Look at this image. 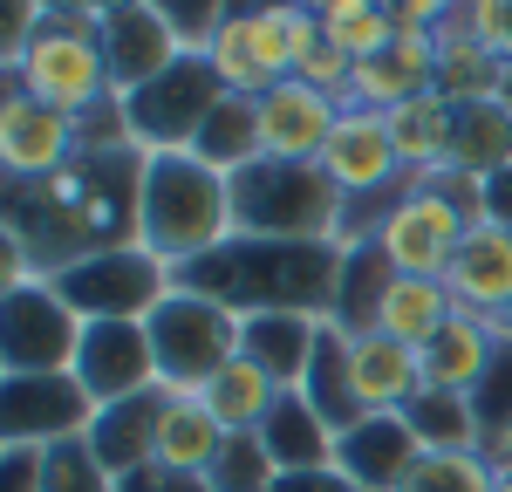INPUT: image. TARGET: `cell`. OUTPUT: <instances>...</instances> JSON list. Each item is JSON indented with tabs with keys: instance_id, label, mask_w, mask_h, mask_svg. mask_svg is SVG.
Returning <instances> with one entry per match:
<instances>
[{
	"instance_id": "1",
	"label": "cell",
	"mask_w": 512,
	"mask_h": 492,
	"mask_svg": "<svg viewBox=\"0 0 512 492\" xmlns=\"http://www.w3.org/2000/svg\"><path fill=\"white\" fill-rule=\"evenodd\" d=\"M335 274H342V246L335 240H246V233H233L219 253L192 260L178 281L226 301L246 322V315H274V308L328 315Z\"/></svg>"
},
{
	"instance_id": "2",
	"label": "cell",
	"mask_w": 512,
	"mask_h": 492,
	"mask_svg": "<svg viewBox=\"0 0 512 492\" xmlns=\"http://www.w3.org/2000/svg\"><path fill=\"white\" fill-rule=\"evenodd\" d=\"M137 240L178 274L233 240V178L192 151H158L137 178Z\"/></svg>"
},
{
	"instance_id": "3",
	"label": "cell",
	"mask_w": 512,
	"mask_h": 492,
	"mask_svg": "<svg viewBox=\"0 0 512 492\" xmlns=\"http://www.w3.org/2000/svg\"><path fill=\"white\" fill-rule=\"evenodd\" d=\"M0 82L7 89H28L48 110H69V117H103L117 110V82H110V55H103V28L96 14H48L28 48L14 62H0Z\"/></svg>"
},
{
	"instance_id": "4",
	"label": "cell",
	"mask_w": 512,
	"mask_h": 492,
	"mask_svg": "<svg viewBox=\"0 0 512 492\" xmlns=\"http://www.w3.org/2000/svg\"><path fill=\"white\" fill-rule=\"evenodd\" d=\"M321 14L301 0H260V7H233L212 41L198 48L212 62V76L226 82L233 96H267L274 82H287L308 55L321 48Z\"/></svg>"
},
{
	"instance_id": "5",
	"label": "cell",
	"mask_w": 512,
	"mask_h": 492,
	"mask_svg": "<svg viewBox=\"0 0 512 492\" xmlns=\"http://www.w3.org/2000/svg\"><path fill=\"white\" fill-rule=\"evenodd\" d=\"M342 185L321 164L260 158L233 171V233L246 240H335L342 246Z\"/></svg>"
},
{
	"instance_id": "6",
	"label": "cell",
	"mask_w": 512,
	"mask_h": 492,
	"mask_svg": "<svg viewBox=\"0 0 512 492\" xmlns=\"http://www.w3.org/2000/svg\"><path fill=\"white\" fill-rule=\"evenodd\" d=\"M48 281L69 294L82 322H151L164 308V294L178 287V267L158 260L144 240L103 246V253H82L69 267H55Z\"/></svg>"
},
{
	"instance_id": "7",
	"label": "cell",
	"mask_w": 512,
	"mask_h": 492,
	"mask_svg": "<svg viewBox=\"0 0 512 492\" xmlns=\"http://www.w3.org/2000/svg\"><path fill=\"white\" fill-rule=\"evenodd\" d=\"M144 328H151L158 383H171V390H192V397L239 356V315L226 308V301H212V294L185 287V281L164 294V308H158Z\"/></svg>"
},
{
	"instance_id": "8",
	"label": "cell",
	"mask_w": 512,
	"mask_h": 492,
	"mask_svg": "<svg viewBox=\"0 0 512 492\" xmlns=\"http://www.w3.org/2000/svg\"><path fill=\"white\" fill-rule=\"evenodd\" d=\"M82 315L69 308V294L28 274V281L0 287V376H55V369H76L82 349Z\"/></svg>"
},
{
	"instance_id": "9",
	"label": "cell",
	"mask_w": 512,
	"mask_h": 492,
	"mask_svg": "<svg viewBox=\"0 0 512 492\" xmlns=\"http://www.w3.org/2000/svg\"><path fill=\"white\" fill-rule=\"evenodd\" d=\"M219 96H226V82L212 76V62L205 55H178L164 76H151L144 89H130L117 110H123V137L144 151V158H158V151H192L205 117L219 110Z\"/></svg>"
},
{
	"instance_id": "10",
	"label": "cell",
	"mask_w": 512,
	"mask_h": 492,
	"mask_svg": "<svg viewBox=\"0 0 512 492\" xmlns=\"http://www.w3.org/2000/svg\"><path fill=\"white\" fill-rule=\"evenodd\" d=\"M472 226H478V219H472V212H465L458 199H451V192H437V185H424V178H417V185H410V192L390 205V219H383L376 246L390 253L396 274H417V281H444Z\"/></svg>"
},
{
	"instance_id": "11",
	"label": "cell",
	"mask_w": 512,
	"mask_h": 492,
	"mask_svg": "<svg viewBox=\"0 0 512 492\" xmlns=\"http://www.w3.org/2000/svg\"><path fill=\"white\" fill-rule=\"evenodd\" d=\"M82 151H89V123L82 117L48 110L28 89L0 82V171H7V185H41V178L69 171Z\"/></svg>"
},
{
	"instance_id": "12",
	"label": "cell",
	"mask_w": 512,
	"mask_h": 492,
	"mask_svg": "<svg viewBox=\"0 0 512 492\" xmlns=\"http://www.w3.org/2000/svg\"><path fill=\"white\" fill-rule=\"evenodd\" d=\"M96 424V397L76 383V369L55 376H0V445H76Z\"/></svg>"
},
{
	"instance_id": "13",
	"label": "cell",
	"mask_w": 512,
	"mask_h": 492,
	"mask_svg": "<svg viewBox=\"0 0 512 492\" xmlns=\"http://www.w3.org/2000/svg\"><path fill=\"white\" fill-rule=\"evenodd\" d=\"M321 171L342 185V199H396V192L417 185V178L403 171V158H396L383 110H342L328 151H321Z\"/></svg>"
},
{
	"instance_id": "14",
	"label": "cell",
	"mask_w": 512,
	"mask_h": 492,
	"mask_svg": "<svg viewBox=\"0 0 512 492\" xmlns=\"http://www.w3.org/2000/svg\"><path fill=\"white\" fill-rule=\"evenodd\" d=\"M76 383L103 404H123L137 390L158 383V356H151V328L144 322H89L76 349Z\"/></svg>"
},
{
	"instance_id": "15",
	"label": "cell",
	"mask_w": 512,
	"mask_h": 492,
	"mask_svg": "<svg viewBox=\"0 0 512 492\" xmlns=\"http://www.w3.org/2000/svg\"><path fill=\"white\" fill-rule=\"evenodd\" d=\"M96 28H103V55H110V82H117V96L144 89V82L164 76L178 55H192V41L178 35L151 0H130V7H117V14H103Z\"/></svg>"
},
{
	"instance_id": "16",
	"label": "cell",
	"mask_w": 512,
	"mask_h": 492,
	"mask_svg": "<svg viewBox=\"0 0 512 492\" xmlns=\"http://www.w3.org/2000/svg\"><path fill=\"white\" fill-rule=\"evenodd\" d=\"M342 110H349V103L321 96L315 82H301V76L274 82V89L260 96V137H267V158L321 164V151H328V137H335Z\"/></svg>"
},
{
	"instance_id": "17",
	"label": "cell",
	"mask_w": 512,
	"mask_h": 492,
	"mask_svg": "<svg viewBox=\"0 0 512 492\" xmlns=\"http://www.w3.org/2000/svg\"><path fill=\"white\" fill-rule=\"evenodd\" d=\"M335 465H342L362 492H403L410 472L424 465V445H417V431L403 424V410H376V417H362L355 431L335 438Z\"/></svg>"
},
{
	"instance_id": "18",
	"label": "cell",
	"mask_w": 512,
	"mask_h": 492,
	"mask_svg": "<svg viewBox=\"0 0 512 492\" xmlns=\"http://www.w3.org/2000/svg\"><path fill=\"white\" fill-rule=\"evenodd\" d=\"M424 89H437V28H403L376 62H355L349 110H396Z\"/></svg>"
},
{
	"instance_id": "19",
	"label": "cell",
	"mask_w": 512,
	"mask_h": 492,
	"mask_svg": "<svg viewBox=\"0 0 512 492\" xmlns=\"http://www.w3.org/2000/svg\"><path fill=\"white\" fill-rule=\"evenodd\" d=\"M444 287H451L458 308L506 322V315H512V233H506V226L478 219L472 233H465V246H458V260H451Z\"/></svg>"
},
{
	"instance_id": "20",
	"label": "cell",
	"mask_w": 512,
	"mask_h": 492,
	"mask_svg": "<svg viewBox=\"0 0 512 492\" xmlns=\"http://www.w3.org/2000/svg\"><path fill=\"white\" fill-rule=\"evenodd\" d=\"M499 349H506V328L492 322V315L458 308V315L424 342V390H458V397H472Z\"/></svg>"
},
{
	"instance_id": "21",
	"label": "cell",
	"mask_w": 512,
	"mask_h": 492,
	"mask_svg": "<svg viewBox=\"0 0 512 492\" xmlns=\"http://www.w3.org/2000/svg\"><path fill=\"white\" fill-rule=\"evenodd\" d=\"M171 383H151V390H137V397H123V404H103L96 410V424H89V451L103 458V472L123 479V472H137V465H151V451H158V424L164 410H171Z\"/></svg>"
},
{
	"instance_id": "22",
	"label": "cell",
	"mask_w": 512,
	"mask_h": 492,
	"mask_svg": "<svg viewBox=\"0 0 512 492\" xmlns=\"http://www.w3.org/2000/svg\"><path fill=\"white\" fill-rule=\"evenodd\" d=\"M321 322H328V315H308V308L246 315V322H239V356H253L280 390H301V376H308V363H315Z\"/></svg>"
},
{
	"instance_id": "23",
	"label": "cell",
	"mask_w": 512,
	"mask_h": 492,
	"mask_svg": "<svg viewBox=\"0 0 512 492\" xmlns=\"http://www.w3.org/2000/svg\"><path fill=\"white\" fill-rule=\"evenodd\" d=\"M383 123H390V144H396V158H403L410 178H431V171L451 164V144H458V103L451 96L424 89V96L383 110Z\"/></svg>"
},
{
	"instance_id": "24",
	"label": "cell",
	"mask_w": 512,
	"mask_h": 492,
	"mask_svg": "<svg viewBox=\"0 0 512 492\" xmlns=\"http://www.w3.org/2000/svg\"><path fill=\"white\" fill-rule=\"evenodd\" d=\"M301 397L321 410V424L342 438V431H355L369 410H362V397H355V335L335 322H321V342H315V363H308V376H301Z\"/></svg>"
},
{
	"instance_id": "25",
	"label": "cell",
	"mask_w": 512,
	"mask_h": 492,
	"mask_svg": "<svg viewBox=\"0 0 512 492\" xmlns=\"http://www.w3.org/2000/svg\"><path fill=\"white\" fill-rule=\"evenodd\" d=\"M424 390V356L403 349L390 335H355V397L362 410H410Z\"/></svg>"
},
{
	"instance_id": "26",
	"label": "cell",
	"mask_w": 512,
	"mask_h": 492,
	"mask_svg": "<svg viewBox=\"0 0 512 492\" xmlns=\"http://www.w3.org/2000/svg\"><path fill=\"white\" fill-rule=\"evenodd\" d=\"M260 445H267V458H274L280 472H321V465H335V431L321 424V410L301 390H280V404L260 424Z\"/></svg>"
},
{
	"instance_id": "27",
	"label": "cell",
	"mask_w": 512,
	"mask_h": 492,
	"mask_svg": "<svg viewBox=\"0 0 512 492\" xmlns=\"http://www.w3.org/2000/svg\"><path fill=\"white\" fill-rule=\"evenodd\" d=\"M396 267L376 240H355L342 246V274H335V301H328V322L349 328V335H376V308L390 294Z\"/></svg>"
},
{
	"instance_id": "28",
	"label": "cell",
	"mask_w": 512,
	"mask_h": 492,
	"mask_svg": "<svg viewBox=\"0 0 512 492\" xmlns=\"http://www.w3.org/2000/svg\"><path fill=\"white\" fill-rule=\"evenodd\" d=\"M451 315H458V301H451V287H444V281L396 274L390 294H383V308H376V335H390V342H403V349L424 356V342H431Z\"/></svg>"
},
{
	"instance_id": "29",
	"label": "cell",
	"mask_w": 512,
	"mask_h": 492,
	"mask_svg": "<svg viewBox=\"0 0 512 492\" xmlns=\"http://www.w3.org/2000/svg\"><path fill=\"white\" fill-rule=\"evenodd\" d=\"M192 158H205L212 171H226V178L267 158V137H260V96H233V89H226L219 110H212L205 130H198Z\"/></svg>"
},
{
	"instance_id": "30",
	"label": "cell",
	"mask_w": 512,
	"mask_h": 492,
	"mask_svg": "<svg viewBox=\"0 0 512 492\" xmlns=\"http://www.w3.org/2000/svg\"><path fill=\"white\" fill-rule=\"evenodd\" d=\"M226 424L205 410V397H192V390H178L171 397V410H164V424H158V465H178V472H212V458L226 451Z\"/></svg>"
},
{
	"instance_id": "31",
	"label": "cell",
	"mask_w": 512,
	"mask_h": 492,
	"mask_svg": "<svg viewBox=\"0 0 512 492\" xmlns=\"http://www.w3.org/2000/svg\"><path fill=\"white\" fill-rule=\"evenodd\" d=\"M198 397H205V410H212L226 431H260V424H267V410L280 404V383L253 363V356H233V363L219 369Z\"/></svg>"
},
{
	"instance_id": "32",
	"label": "cell",
	"mask_w": 512,
	"mask_h": 492,
	"mask_svg": "<svg viewBox=\"0 0 512 492\" xmlns=\"http://www.w3.org/2000/svg\"><path fill=\"white\" fill-rule=\"evenodd\" d=\"M499 89H506V62L499 55H485L458 21L437 28V96H451V103H492Z\"/></svg>"
},
{
	"instance_id": "33",
	"label": "cell",
	"mask_w": 512,
	"mask_h": 492,
	"mask_svg": "<svg viewBox=\"0 0 512 492\" xmlns=\"http://www.w3.org/2000/svg\"><path fill=\"white\" fill-rule=\"evenodd\" d=\"M451 164L472 171V178H492L512 164V110L492 96V103H458V144H451Z\"/></svg>"
},
{
	"instance_id": "34",
	"label": "cell",
	"mask_w": 512,
	"mask_h": 492,
	"mask_svg": "<svg viewBox=\"0 0 512 492\" xmlns=\"http://www.w3.org/2000/svg\"><path fill=\"white\" fill-rule=\"evenodd\" d=\"M403 424L417 431L424 451H485L478 445V410L458 390H417V404L403 410Z\"/></svg>"
},
{
	"instance_id": "35",
	"label": "cell",
	"mask_w": 512,
	"mask_h": 492,
	"mask_svg": "<svg viewBox=\"0 0 512 492\" xmlns=\"http://www.w3.org/2000/svg\"><path fill=\"white\" fill-rule=\"evenodd\" d=\"M321 35L335 41L349 62H376L396 35H403V21H396L383 0H355V7H335V14H321Z\"/></svg>"
},
{
	"instance_id": "36",
	"label": "cell",
	"mask_w": 512,
	"mask_h": 492,
	"mask_svg": "<svg viewBox=\"0 0 512 492\" xmlns=\"http://www.w3.org/2000/svg\"><path fill=\"white\" fill-rule=\"evenodd\" d=\"M472 410H478V445H485V458L506 465L512 458V335H506V349L492 356L485 383L472 390Z\"/></svg>"
},
{
	"instance_id": "37",
	"label": "cell",
	"mask_w": 512,
	"mask_h": 492,
	"mask_svg": "<svg viewBox=\"0 0 512 492\" xmlns=\"http://www.w3.org/2000/svg\"><path fill=\"white\" fill-rule=\"evenodd\" d=\"M212 492H274L280 486V465L267 458V445H260V431H233L226 438V451L212 458Z\"/></svg>"
},
{
	"instance_id": "38",
	"label": "cell",
	"mask_w": 512,
	"mask_h": 492,
	"mask_svg": "<svg viewBox=\"0 0 512 492\" xmlns=\"http://www.w3.org/2000/svg\"><path fill=\"white\" fill-rule=\"evenodd\" d=\"M499 465L485 451H424V465L410 472L403 492H492Z\"/></svg>"
},
{
	"instance_id": "39",
	"label": "cell",
	"mask_w": 512,
	"mask_h": 492,
	"mask_svg": "<svg viewBox=\"0 0 512 492\" xmlns=\"http://www.w3.org/2000/svg\"><path fill=\"white\" fill-rule=\"evenodd\" d=\"M48 492H117V479L103 472V458L89 451V438L48 451Z\"/></svg>"
},
{
	"instance_id": "40",
	"label": "cell",
	"mask_w": 512,
	"mask_h": 492,
	"mask_svg": "<svg viewBox=\"0 0 512 492\" xmlns=\"http://www.w3.org/2000/svg\"><path fill=\"white\" fill-rule=\"evenodd\" d=\"M458 28H465L485 55H499V62L512 69V0H465Z\"/></svg>"
},
{
	"instance_id": "41",
	"label": "cell",
	"mask_w": 512,
	"mask_h": 492,
	"mask_svg": "<svg viewBox=\"0 0 512 492\" xmlns=\"http://www.w3.org/2000/svg\"><path fill=\"white\" fill-rule=\"evenodd\" d=\"M151 7H158V14L185 41H192V48H205V41H212V28L226 21V7H233V0H151Z\"/></svg>"
},
{
	"instance_id": "42",
	"label": "cell",
	"mask_w": 512,
	"mask_h": 492,
	"mask_svg": "<svg viewBox=\"0 0 512 492\" xmlns=\"http://www.w3.org/2000/svg\"><path fill=\"white\" fill-rule=\"evenodd\" d=\"M294 76L315 82L321 96H335V103H349V89H355V62L342 55V48H335V41H321V48L308 55V62H301V69H294Z\"/></svg>"
},
{
	"instance_id": "43",
	"label": "cell",
	"mask_w": 512,
	"mask_h": 492,
	"mask_svg": "<svg viewBox=\"0 0 512 492\" xmlns=\"http://www.w3.org/2000/svg\"><path fill=\"white\" fill-rule=\"evenodd\" d=\"M0 492H48V451L0 445Z\"/></svg>"
},
{
	"instance_id": "44",
	"label": "cell",
	"mask_w": 512,
	"mask_h": 492,
	"mask_svg": "<svg viewBox=\"0 0 512 492\" xmlns=\"http://www.w3.org/2000/svg\"><path fill=\"white\" fill-rule=\"evenodd\" d=\"M117 492H212V479L205 472H178V465H137V472H123Z\"/></svg>"
},
{
	"instance_id": "45",
	"label": "cell",
	"mask_w": 512,
	"mask_h": 492,
	"mask_svg": "<svg viewBox=\"0 0 512 492\" xmlns=\"http://www.w3.org/2000/svg\"><path fill=\"white\" fill-rule=\"evenodd\" d=\"M403 28H451L465 14V0H383Z\"/></svg>"
},
{
	"instance_id": "46",
	"label": "cell",
	"mask_w": 512,
	"mask_h": 492,
	"mask_svg": "<svg viewBox=\"0 0 512 492\" xmlns=\"http://www.w3.org/2000/svg\"><path fill=\"white\" fill-rule=\"evenodd\" d=\"M274 492H362V486H355L342 465H321V472H280Z\"/></svg>"
},
{
	"instance_id": "47",
	"label": "cell",
	"mask_w": 512,
	"mask_h": 492,
	"mask_svg": "<svg viewBox=\"0 0 512 492\" xmlns=\"http://www.w3.org/2000/svg\"><path fill=\"white\" fill-rule=\"evenodd\" d=\"M485 219H492V226H506V233H512V164H506V171H492V178H485Z\"/></svg>"
},
{
	"instance_id": "48",
	"label": "cell",
	"mask_w": 512,
	"mask_h": 492,
	"mask_svg": "<svg viewBox=\"0 0 512 492\" xmlns=\"http://www.w3.org/2000/svg\"><path fill=\"white\" fill-rule=\"evenodd\" d=\"M301 7H315V14H335V7H355V0H301Z\"/></svg>"
},
{
	"instance_id": "49",
	"label": "cell",
	"mask_w": 512,
	"mask_h": 492,
	"mask_svg": "<svg viewBox=\"0 0 512 492\" xmlns=\"http://www.w3.org/2000/svg\"><path fill=\"white\" fill-rule=\"evenodd\" d=\"M492 492H512V458L499 465V479H492Z\"/></svg>"
},
{
	"instance_id": "50",
	"label": "cell",
	"mask_w": 512,
	"mask_h": 492,
	"mask_svg": "<svg viewBox=\"0 0 512 492\" xmlns=\"http://www.w3.org/2000/svg\"><path fill=\"white\" fill-rule=\"evenodd\" d=\"M499 103H506V110H512V69H506V89H499Z\"/></svg>"
},
{
	"instance_id": "51",
	"label": "cell",
	"mask_w": 512,
	"mask_h": 492,
	"mask_svg": "<svg viewBox=\"0 0 512 492\" xmlns=\"http://www.w3.org/2000/svg\"><path fill=\"white\" fill-rule=\"evenodd\" d=\"M499 328H506V335H512V315H506V322H499Z\"/></svg>"
}]
</instances>
